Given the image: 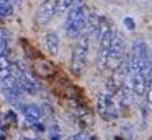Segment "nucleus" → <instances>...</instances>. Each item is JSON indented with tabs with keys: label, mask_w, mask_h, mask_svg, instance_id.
Segmentation results:
<instances>
[{
	"label": "nucleus",
	"mask_w": 152,
	"mask_h": 140,
	"mask_svg": "<svg viewBox=\"0 0 152 140\" xmlns=\"http://www.w3.org/2000/svg\"><path fill=\"white\" fill-rule=\"evenodd\" d=\"M90 10L83 2H77L66 15V23H64V31L67 38L70 39H79L85 31V23Z\"/></svg>",
	"instance_id": "1"
},
{
	"label": "nucleus",
	"mask_w": 152,
	"mask_h": 140,
	"mask_svg": "<svg viewBox=\"0 0 152 140\" xmlns=\"http://www.w3.org/2000/svg\"><path fill=\"white\" fill-rule=\"evenodd\" d=\"M88 49H90V36L83 33L74 47L72 59H70V70L74 75H80L87 67V60H88Z\"/></svg>",
	"instance_id": "2"
},
{
	"label": "nucleus",
	"mask_w": 152,
	"mask_h": 140,
	"mask_svg": "<svg viewBox=\"0 0 152 140\" xmlns=\"http://www.w3.org/2000/svg\"><path fill=\"white\" fill-rule=\"evenodd\" d=\"M124 38L119 31H115L113 34V42H111V47H110V52L106 55V60H105V68H110V70H116L118 67H121L123 62H124Z\"/></svg>",
	"instance_id": "3"
},
{
	"label": "nucleus",
	"mask_w": 152,
	"mask_h": 140,
	"mask_svg": "<svg viewBox=\"0 0 152 140\" xmlns=\"http://www.w3.org/2000/svg\"><path fill=\"white\" fill-rule=\"evenodd\" d=\"M96 111H98V116L106 122L116 120L119 117V107L116 104V99L108 91L96 94Z\"/></svg>",
	"instance_id": "4"
},
{
	"label": "nucleus",
	"mask_w": 152,
	"mask_h": 140,
	"mask_svg": "<svg viewBox=\"0 0 152 140\" xmlns=\"http://www.w3.org/2000/svg\"><path fill=\"white\" fill-rule=\"evenodd\" d=\"M56 16V0H44L36 10L34 21L38 26H46Z\"/></svg>",
	"instance_id": "5"
},
{
	"label": "nucleus",
	"mask_w": 152,
	"mask_h": 140,
	"mask_svg": "<svg viewBox=\"0 0 152 140\" xmlns=\"http://www.w3.org/2000/svg\"><path fill=\"white\" fill-rule=\"evenodd\" d=\"M116 99V104H118V107H123V109H128L129 106H131L132 103H134V91H132L131 86H128V85H124V86L121 88V90L118 91L116 94H113Z\"/></svg>",
	"instance_id": "6"
},
{
	"label": "nucleus",
	"mask_w": 152,
	"mask_h": 140,
	"mask_svg": "<svg viewBox=\"0 0 152 140\" xmlns=\"http://www.w3.org/2000/svg\"><path fill=\"white\" fill-rule=\"evenodd\" d=\"M149 83L151 81L145 80L142 73H139V72H132L131 73V88H132L136 96H145Z\"/></svg>",
	"instance_id": "7"
},
{
	"label": "nucleus",
	"mask_w": 152,
	"mask_h": 140,
	"mask_svg": "<svg viewBox=\"0 0 152 140\" xmlns=\"http://www.w3.org/2000/svg\"><path fill=\"white\" fill-rule=\"evenodd\" d=\"M43 42H44V47H46L48 54L51 55H57L59 54V49H61V41H59V36L56 33L49 31L44 34L43 38Z\"/></svg>",
	"instance_id": "8"
},
{
	"label": "nucleus",
	"mask_w": 152,
	"mask_h": 140,
	"mask_svg": "<svg viewBox=\"0 0 152 140\" xmlns=\"http://www.w3.org/2000/svg\"><path fill=\"white\" fill-rule=\"evenodd\" d=\"M25 117H26L28 122L34 124V122H41V117H43V111L38 104H23L21 107Z\"/></svg>",
	"instance_id": "9"
},
{
	"label": "nucleus",
	"mask_w": 152,
	"mask_h": 140,
	"mask_svg": "<svg viewBox=\"0 0 152 140\" xmlns=\"http://www.w3.org/2000/svg\"><path fill=\"white\" fill-rule=\"evenodd\" d=\"M100 18H102V15H98L95 10L88 12V16H87V23H85V31H83V33H87L90 38L96 34V29H98V25H100Z\"/></svg>",
	"instance_id": "10"
},
{
	"label": "nucleus",
	"mask_w": 152,
	"mask_h": 140,
	"mask_svg": "<svg viewBox=\"0 0 152 140\" xmlns=\"http://www.w3.org/2000/svg\"><path fill=\"white\" fill-rule=\"evenodd\" d=\"M10 75H13V72H12V62L4 54V55H0V80H4V78L10 77Z\"/></svg>",
	"instance_id": "11"
},
{
	"label": "nucleus",
	"mask_w": 152,
	"mask_h": 140,
	"mask_svg": "<svg viewBox=\"0 0 152 140\" xmlns=\"http://www.w3.org/2000/svg\"><path fill=\"white\" fill-rule=\"evenodd\" d=\"M75 0H56V15H67L70 8L75 5Z\"/></svg>",
	"instance_id": "12"
},
{
	"label": "nucleus",
	"mask_w": 152,
	"mask_h": 140,
	"mask_svg": "<svg viewBox=\"0 0 152 140\" xmlns=\"http://www.w3.org/2000/svg\"><path fill=\"white\" fill-rule=\"evenodd\" d=\"M12 0H0V16H12L15 12Z\"/></svg>",
	"instance_id": "13"
},
{
	"label": "nucleus",
	"mask_w": 152,
	"mask_h": 140,
	"mask_svg": "<svg viewBox=\"0 0 152 140\" xmlns=\"http://www.w3.org/2000/svg\"><path fill=\"white\" fill-rule=\"evenodd\" d=\"M34 70H36L41 77H48V75L53 73V67H51V64H48V62H44V60L38 62L36 67H34Z\"/></svg>",
	"instance_id": "14"
},
{
	"label": "nucleus",
	"mask_w": 152,
	"mask_h": 140,
	"mask_svg": "<svg viewBox=\"0 0 152 140\" xmlns=\"http://www.w3.org/2000/svg\"><path fill=\"white\" fill-rule=\"evenodd\" d=\"M70 140H93V135H90L88 132H79L70 137Z\"/></svg>",
	"instance_id": "15"
},
{
	"label": "nucleus",
	"mask_w": 152,
	"mask_h": 140,
	"mask_svg": "<svg viewBox=\"0 0 152 140\" xmlns=\"http://www.w3.org/2000/svg\"><path fill=\"white\" fill-rule=\"evenodd\" d=\"M145 103H147L149 109L152 111V80H151V83H149V86H147V91H145Z\"/></svg>",
	"instance_id": "16"
},
{
	"label": "nucleus",
	"mask_w": 152,
	"mask_h": 140,
	"mask_svg": "<svg viewBox=\"0 0 152 140\" xmlns=\"http://www.w3.org/2000/svg\"><path fill=\"white\" fill-rule=\"evenodd\" d=\"M123 23H124V26L129 29V31H134V29H136V23H134V20H132L131 16H126Z\"/></svg>",
	"instance_id": "17"
},
{
	"label": "nucleus",
	"mask_w": 152,
	"mask_h": 140,
	"mask_svg": "<svg viewBox=\"0 0 152 140\" xmlns=\"http://www.w3.org/2000/svg\"><path fill=\"white\" fill-rule=\"evenodd\" d=\"M12 2H13V3H21L23 0H12Z\"/></svg>",
	"instance_id": "18"
}]
</instances>
